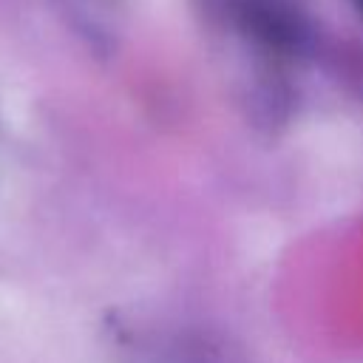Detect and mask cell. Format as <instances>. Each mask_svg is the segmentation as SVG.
<instances>
[{
	"instance_id": "cell-1",
	"label": "cell",
	"mask_w": 363,
	"mask_h": 363,
	"mask_svg": "<svg viewBox=\"0 0 363 363\" xmlns=\"http://www.w3.org/2000/svg\"><path fill=\"white\" fill-rule=\"evenodd\" d=\"M105 3H108V0H74V6H77V9H79L85 17H88V20H91V14H96V11H99Z\"/></svg>"
},
{
	"instance_id": "cell-2",
	"label": "cell",
	"mask_w": 363,
	"mask_h": 363,
	"mask_svg": "<svg viewBox=\"0 0 363 363\" xmlns=\"http://www.w3.org/2000/svg\"><path fill=\"white\" fill-rule=\"evenodd\" d=\"M349 3H352V6H354V11L363 17V0H349Z\"/></svg>"
}]
</instances>
